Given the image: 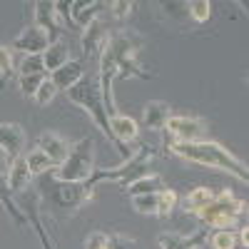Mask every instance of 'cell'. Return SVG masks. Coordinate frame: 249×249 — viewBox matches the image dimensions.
Segmentation results:
<instances>
[{"mask_svg": "<svg viewBox=\"0 0 249 249\" xmlns=\"http://www.w3.org/2000/svg\"><path fill=\"white\" fill-rule=\"evenodd\" d=\"M204 232L199 234H179V232H162L157 237V247L160 249H195L204 242Z\"/></svg>", "mask_w": 249, "mask_h": 249, "instance_id": "obj_19", "label": "cell"}, {"mask_svg": "<svg viewBox=\"0 0 249 249\" xmlns=\"http://www.w3.org/2000/svg\"><path fill=\"white\" fill-rule=\"evenodd\" d=\"M152 157H155V152L147 147V144H140V150H135L127 160L120 164V167H95L92 175H90V179L85 184L95 190V187L102 184V182H117L122 190H124V187H127L132 179H137L140 175H144V172L150 170Z\"/></svg>", "mask_w": 249, "mask_h": 249, "instance_id": "obj_4", "label": "cell"}, {"mask_svg": "<svg viewBox=\"0 0 249 249\" xmlns=\"http://www.w3.org/2000/svg\"><path fill=\"white\" fill-rule=\"evenodd\" d=\"M0 204L8 210V214L18 222V227H25L28 224V219H25V214L20 212V207L10 199V192H8V184H5V179H0Z\"/></svg>", "mask_w": 249, "mask_h": 249, "instance_id": "obj_25", "label": "cell"}, {"mask_svg": "<svg viewBox=\"0 0 249 249\" xmlns=\"http://www.w3.org/2000/svg\"><path fill=\"white\" fill-rule=\"evenodd\" d=\"M18 75H48L43 65V55H25V60L18 68Z\"/></svg>", "mask_w": 249, "mask_h": 249, "instance_id": "obj_28", "label": "cell"}, {"mask_svg": "<svg viewBox=\"0 0 249 249\" xmlns=\"http://www.w3.org/2000/svg\"><path fill=\"white\" fill-rule=\"evenodd\" d=\"M132 210L140 214H155L157 217V192L152 195H135L132 197Z\"/></svg>", "mask_w": 249, "mask_h": 249, "instance_id": "obj_27", "label": "cell"}, {"mask_svg": "<svg viewBox=\"0 0 249 249\" xmlns=\"http://www.w3.org/2000/svg\"><path fill=\"white\" fill-rule=\"evenodd\" d=\"M237 234H239V247H242V249H247V247H249V232H247V227H242V230H239Z\"/></svg>", "mask_w": 249, "mask_h": 249, "instance_id": "obj_37", "label": "cell"}, {"mask_svg": "<svg viewBox=\"0 0 249 249\" xmlns=\"http://www.w3.org/2000/svg\"><path fill=\"white\" fill-rule=\"evenodd\" d=\"M172 155H177L179 160L202 164V167H212V170H222L227 175H234L239 182H249V172L247 164L224 144L212 142V140H199V142H172Z\"/></svg>", "mask_w": 249, "mask_h": 249, "instance_id": "obj_2", "label": "cell"}, {"mask_svg": "<svg viewBox=\"0 0 249 249\" xmlns=\"http://www.w3.org/2000/svg\"><path fill=\"white\" fill-rule=\"evenodd\" d=\"M107 239H110L107 232H92L85 239V249H107Z\"/></svg>", "mask_w": 249, "mask_h": 249, "instance_id": "obj_35", "label": "cell"}, {"mask_svg": "<svg viewBox=\"0 0 249 249\" xmlns=\"http://www.w3.org/2000/svg\"><path fill=\"white\" fill-rule=\"evenodd\" d=\"M33 182V175L28 170V164H25V157H18L10 162V170L5 175V184H8V192L10 195H20V192H25L28 187Z\"/></svg>", "mask_w": 249, "mask_h": 249, "instance_id": "obj_17", "label": "cell"}, {"mask_svg": "<svg viewBox=\"0 0 249 249\" xmlns=\"http://www.w3.org/2000/svg\"><path fill=\"white\" fill-rule=\"evenodd\" d=\"M48 75H18V85H20V92L33 97L35 90L40 88V82H43Z\"/></svg>", "mask_w": 249, "mask_h": 249, "instance_id": "obj_32", "label": "cell"}, {"mask_svg": "<svg viewBox=\"0 0 249 249\" xmlns=\"http://www.w3.org/2000/svg\"><path fill=\"white\" fill-rule=\"evenodd\" d=\"M37 150L45 152L55 162V167H57V164L70 155V142L62 135H57V132H43L37 137Z\"/></svg>", "mask_w": 249, "mask_h": 249, "instance_id": "obj_14", "label": "cell"}, {"mask_svg": "<svg viewBox=\"0 0 249 249\" xmlns=\"http://www.w3.org/2000/svg\"><path fill=\"white\" fill-rule=\"evenodd\" d=\"M177 207V192L175 190H160L157 192V217H170Z\"/></svg>", "mask_w": 249, "mask_h": 249, "instance_id": "obj_26", "label": "cell"}, {"mask_svg": "<svg viewBox=\"0 0 249 249\" xmlns=\"http://www.w3.org/2000/svg\"><path fill=\"white\" fill-rule=\"evenodd\" d=\"M170 117H172V107L164 100H150L142 107V124L147 130H164Z\"/></svg>", "mask_w": 249, "mask_h": 249, "instance_id": "obj_16", "label": "cell"}, {"mask_svg": "<svg viewBox=\"0 0 249 249\" xmlns=\"http://www.w3.org/2000/svg\"><path fill=\"white\" fill-rule=\"evenodd\" d=\"M212 197H214V192L210 190V187H195V190H190L187 192V197L182 199V210L187 212V214H199L207 204L212 202Z\"/></svg>", "mask_w": 249, "mask_h": 249, "instance_id": "obj_21", "label": "cell"}, {"mask_svg": "<svg viewBox=\"0 0 249 249\" xmlns=\"http://www.w3.org/2000/svg\"><path fill=\"white\" fill-rule=\"evenodd\" d=\"M110 10H112V20L122 23V20H127L132 15L135 3H130V0H115V3H110Z\"/></svg>", "mask_w": 249, "mask_h": 249, "instance_id": "obj_33", "label": "cell"}, {"mask_svg": "<svg viewBox=\"0 0 249 249\" xmlns=\"http://www.w3.org/2000/svg\"><path fill=\"white\" fill-rule=\"evenodd\" d=\"M107 40V33H105V25L100 23V18L92 20L88 28H82V37H80V48H82V55L85 57H92V55H100L102 45Z\"/></svg>", "mask_w": 249, "mask_h": 249, "instance_id": "obj_15", "label": "cell"}, {"mask_svg": "<svg viewBox=\"0 0 249 249\" xmlns=\"http://www.w3.org/2000/svg\"><path fill=\"white\" fill-rule=\"evenodd\" d=\"M68 43L65 40H55V43H50V48L43 53V65H45V72H55L57 68H62L68 62Z\"/></svg>", "mask_w": 249, "mask_h": 249, "instance_id": "obj_22", "label": "cell"}, {"mask_svg": "<svg viewBox=\"0 0 249 249\" xmlns=\"http://www.w3.org/2000/svg\"><path fill=\"white\" fill-rule=\"evenodd\" d=\"M160 190H164V179L157 172H144V175H140L137 179H132L127 187H124V192H127L130 197H135V195H152V192H160Z\"/></svg>", "mask_w": 249, "mask_h": 249, "instance_id": "obj_20", "label": "cell"}, {"mask_svg": "<svg viewBox=\"0 0 249 249\" xmlns=\"http://www.w3.org/2000/svg\"><path fill=\"white\" fill-rule=\"evenodd\" d=\"M164 132L172 142H199L204 137V120L199 117H187V115H172L164 124Z\"/></svg>", "mask_w": 249, "mask_h": 249, "instance_id": "obj_8", "label": "cell"}, {"mask_svg": "<svg viewBox=\"0 0 249 249\" xmlns=\"http://www.w3.org/2000/svg\"><path fill=\"white\" fill-rule=\"evenodd\" d=\"M55 95H57L55 85H53V82H50V77H45L43 82H40V88L35 90L33 100H35V105H40V107H45V105H50V102L55 100Z\"/></svg>", "mask_w": 249, "mask_h": 249, "instance_id": "obj_30", "label": "cell"}, {"mask_svg": "<svg viewBox=\"0 0 249 249\" xmlns=\"http://www.w3.org/2000/svg\"><path fill=\"white\" fill-rule=\"evenodd\" d=\"M8 170H10V157H8L3 150H0V179H5Z\"/></svg>", "mask_w": 249, "mask_h": 249, "instance_id": "obj_36", "label": "cell"}, {"mask_svg": "<svg viewBox=\"0 0 249 249\" xmlns=\"http://www.w3.org/2000/svg\"><path fill=\"white\" fill-rule=\"evenodd\" d=\"M210 247L212 249H242L239 247V234L234 230H217L210 237Z\"/></svg>", "mask_w": 249, "mask_h": 249, "instance_id": "obj_24", "label": "cell"}, {"mask_svg": "<svg viewBox=\"0 0 249 249\" xmlns=\"http://www.w3.org/2000/svg\"><path fill=\"white\" fill-rule=\"evenodd\" d=\"M110 132H112V137H115V142H117V147H120V152L124 155V160H127L132 152L127 150V144L130 142H137V137H140V122L135 120V117H127V115H112L110 117Z\"/></svg>", "mask_w": 249, "mask_h": 249, "instance_id": "obj_10", "label": "cell"}, {"mask_svg": "<svg viewBox=\"0 0 249 249\" xmlns=\"http://www.w3.org/2000/svg\"><path fill=\"white\" fill-rule=\"evenodd\" d=\"M95 170V140L82 137L80 142L70 144V155L53 170L55 182H88Z\"/></svg>", "mask_w": 249, "mask_h": 249, "instance_id": "obj_5", "label": "cell"}, {"mask_svg": "<svg viewBox=\"0 0 249 249\" xmlns=\"http://www.w3.org/2000/svg\"><path fill=\"white\" fill-rule=\"evenodd\" d=\"M142 50V37L132 30H115L112 35H107L105 45L100 50V70H97V82H100V92H102V102L105 110L112 117L115 115V80L120 77H140L147 80L150 75L142 72V65L137 62Z\"/></svg>", "mask_w": 249, "mask_h": 249, "instance_id": "obj_1", "label": "cell"}, {"mask_svg": "<svg viewBox=\"0 0 249 249\" xmlns=\"http://www.w3.org/2000/svg\"><path fill=\"white\" fill-rule=\"evenodd\" d=\"M95 195L92 187H88L85 182L77 184V182H55V190H53V202L60 207V210H68V212H77L85 202H90Z\"/></svg>", "mask_w": 249, "mask_h": 249, "instance_id": "obj_7", "label": "cell"}, {"mask_svg": "<svg viewBox=\"0 0 249 249\" xmlns=\"http://www.w3.org/2000/svg\"><path fill=\"white\" fill-rule=\"evenodd\" d=\"M0 77L3 82H8L10 77H15V62H13V53L0 43Z\"/></svg>", "mask_w": 249, "mask_h": 249, "instance_id": "obj_31", "label": "cell"}, {"mask_svg": "<svg viewBox=\"0 0 249 249\" xmlns=\"http://www.w3.org/2000/svg\"><path fill=\"white\" fill-rule=\"evenodd\" d=\"M0 150H3L10 162L23 157L25 152V130L18 122H0Z\"/></svg>", "mask_w": 249, "mask_h": 249, "instance_id": "obj_12", "label": "cell"}, {"mask_svg": "<svg viewBox=\"0 0 249 249\" xmlns=\"http://www.w3.org/2000/svg\"><path fill=\"white\" fill-rule=\"evenodd\" d=\"M48 48H50V37H48V33L43 28H37V25H28L13 40V50L25 53V55H43Z\"/></svg>", "mask_w": 249, "mask_h": 249, "instance_id": "obj_11", "label": "cell"}, {"mask_svg": "<svg viewBox=\"0 0 249 249\" xmlns=\"http://www.w3.org/2000/svg\"><path fill=\"white\" fill-rule=\"evenodd\" d=\"M244 210L247 204L242 199H237L230 190H219L197 217L202 219L204 227H212V230H232L237 219L244 214Z\"/></svg>", "mask_w": 249, "mask_h": 249, "instance_id": "obj_6", "label": "cell"}, {"mask_svg": "<svg viewBox=\"0 0 249 249\" xmlns=\"http://www.w3.org/2000/svg\"><path fill=\"white\" fill-rule=\"evenodd\" d=\"M187 8H190V18L195 20V23H207L210 15H212L210 0H192V3H187Z\"/></svg>", "mask_w": 249, "mask_h": 249, "instance_id": "obj_29", "label": "cell"}, {"mask_svg": "<svg viewBox=\"0 0 249 249\" xmlns=\"http://www.w3.org/2000/svg\"><path fill=\"white\" fill-rule=\"evenodd\" d=\"M55 5L60 15L65 13L68 20L77 28H88L92 20H97L100 8H105V3H97V0H55Z\"/></svg>", "mask_w": 249, "mask_h": 249, "instance_id": "obj_9", "label": "cell"}, {"mask_svg": "<svg viewBox=\"0 0 249 249\" xmlns=\"http://www.w3.org/2000/svg\"><path fill=\"white\" fill-rule=\"evenodd\" d=\"M25 157V164H28V170H30V175L35 177V175H43V172H48V170H53L55 167V162L45 155V152H40L37 147L35 150H30L28 155H23Z\"/></svg>", "mask_w": 249, "mask_h": 249, "instance_id": "obj_23", "label": "cell"}, {"mask_svg": "<svg viewBox=\"0 0 249 249\" xmlns=\"http://www.w3.org/2000/svg\"><path fill=\"white\" fill-rule=\"evenodd\" d=\"M107 249H137V242L130 239V237H124V234H110Z\"/></svg>", "mask_w": 249, "mask_h": 249, "instance_id": "obj_34", "label": "cell"}, {"mask_svg": "<svg viewBox=\"0 0 249 249\" xmlns=\"http://www.w3.org/2000/svg\"><path fill=\"white\" fill-rule=\"evenodd\" d=\"M82 75H85V70H82L80 62H77V60H68L62 68H57L55 72H50V82L55 85L57 92H60V90H62V92H68Z\"/></svg>", "mask_w": 249, "mask_h": 249, "instance_id": "obj_18", "label": "cell"}, {"mask_svg": "<svg viewBox=\"0 0 249 249\" xmlns=\"http://www.w3.org/2000/svg\"><path fill=\"white\" fill-rule=\"evenodd\" d=\"M65 95H68V100L72 102V105H77L80 110L88 112V117L97 124V130L102 135H105L112 144H117L115 137H112V132H110V115L105 110V102H102L97 75H82Z\"/></svg>", "mask_w": 249, "mask_h": 249, "instance_id": "obj_3", "label": "cell"}, {"mask_svg": "<svg viewBox=\"0 0 249 249\" xmlns=\"http://www.w3.org/2000/svg\"><path fill=\"white\" fill-rule=\"evenodd\" d=\"M33 8H35V23H33V25L43 28V30L48 33V37H50V43H55L57 35H60V30H62L57 5L53 3V0H40V3H35Z\"/></svg>", "mask_w": 249, "mask_h": 249, "instance_id": "obj_13", "label": "cell"}]
</instances>
